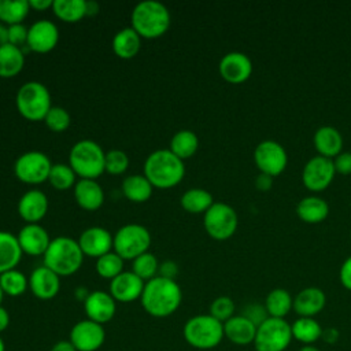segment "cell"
Listing matches in <instances>:
<instances>
[{"label":"cell","instance_id":"cell-12","mask_svg":"<svg viewBox=\"0 0 351 351\" xmlns=\"http://www.w3.org/2000/svg\"><path fill=\"white\" fill-rule=\"evenodd\" d=\"M254 160L261 173L274 177L285 169L288 155L278 141L262 140L254 149Z\"/></svg>","mask_w":351,"mask_h":351},{"label":"cell","instance_id":"cell-34","mask_svg":"<svg viewBox=\"0 0 351 351\" xmlns=\"http://www.w3.org/2000/svg\"><path fill=\"white\" fill-rule=\"evenodd\" d=\"M199 148V138L195 132L189 129H181L176 132L170 140L169 149L180 159H188L195 155Z\"/></svg>","mask_w":351,"mask_h":351},{"label":"cell","instance_id":"cell-14","mask_svg":"<svg viewBox=\"0 0 351 351\" xmlns=\"http://www.w3.org/2000/svg\"><path fill=\"white\" fill-rule=\"evenodd\" d=\"M69 340L77 351H97L104 344L106 332L103 325L86 318L74 324Z\"/></svg>","mask_w":351,"mask_h":351},{"label":"cell","instance_id":"cell-47","mask_svg":"<svg viewBox=\"0 0 351 351\" xmlns=\"http://www.w3.org/2000/svg\"><path fill=\"white\" fill-rule=\"evenodd\" d=\"M333 165H335V170L336 173L340 174H351V152L346 151V152H340L337 156L333 158Z\"/></svg>","mask_w":351,"mask_h":351},{"label":"cell","instance_id":"cell-53","mask_svg":"<svg viewBox=\"0 0 351 351\" xmlns=\"http://www.w3.org/2000/svg\"><path fill=\"white\" fill-rule=\"evenodd\" d=\"M49 351H77L75 347L71 344L70 340H60V341H56Z\"/></svg>","mask_w":351,"mask_h":351},{"label":"cell","instance_id":"cell-8","mask_svg":"<svg viewBox=\"0 0 351 351\" xmlns=\"http://www.w3.org/2000/svg\"><path fill=\"white\" fill-rule=\"evenodd\" d=\"M151 245L149 230L140 223H126L121 226L112 237V251L123 261L136 259L144 252H148Z\"/></svg>","mask_w":351,"mask_h":351},{"label":"cell","instance_id":"cell-27","mask_svg":"<svg viewBox=\"0 0 351 351\" xmlns=\"http://www.w3.org/2000/svg\"><path fill=\"white\" fill-rule=\"evenodd\" d=\"M114 53L121 59L134 58L141 48V37L130 27H123L115 33L111 43Z\"/></svg>","mask_w":351,"mask_h":351},{"label":"cell","instance_id":"cell-42","mask_svg":"<svg viewBox=\"0 0 351 351\" xmlns=\"http://www.w3.org/2000/svg\"><path fill=\"white\" fill-rule=\"evenodd\" d=\"M44 122L49 130L55 133H62L69 129L71 123V117L66 108L59 106H52L51 110L47 112Z\"/></svg>","mask_w":351,"mask_h":351},{"label":"cell","instance_id":"cell-26","mask_svg":"<svg viewBox=\"0 0 351 351\" xmlns=\"http://www.w3.org/2000/svg\"><path fill=\"white\" fill-rule=\"evenodd\" d=\"M313 143L319 155L326 158H335L341 152L343 137L341 133L329 125L319 126L313 136Z\"/></svg>","mask_w":351,"mask_h":351},{"label":"cell","instance_id":"cell-57","mask_svg":"<svg viewBox=\"0 0 351 351\" xmlns=\"http://www.w3.org/2000/svg\"><path fill=\"white\" fill-rule=\"evenodd\" d=\"M7 43V26L0 22V45Z\"/></svg>","mask_w":351,"mask_h":351},{"label":"cell","instance_id":"cell-28","mask_svg":"<svg viewBox=\"0 0 351 351\" xmlns=\"http://www.w3.org/2000/svg\"><path fill=\"white\" fill-rule=\"evenodd\" d=\"M22 254L16 236L10 232L0 230V274L16 269Z\"/></svg>","mask_w":351,"mask_h":351},{"label":"cell","instance_id":"cell-22","mask_svg":"<svg viewBox=\"0 0 351 351\" xmlns=\"http://www.w3.org/2000/svg\"><path fill=\"white\" fill-rule=\"evenodd\" d=\"M23 254L30 256L44 255L51 240L48 232L40 223H26L16 236Z\"/></svg>","mask_w":351,"mask_h":351},{"label":"cell","instance_id":"cell-44","mask_svg":"<svg viewBox=\"0 0 351 351\" xmlns=\"http://www.w3.org/2000/svg\"><path fill=\"white\" fill-rule=\"evenodd\" d=\"M234 302L229 296H218L211 302L208 314L223 324L234 315Z\"/></svg>","mask_w":351,"mask_h":351},{"label":"cell","instance_id":"cell-13","mask_svg":"<svg viewBox=\"0 0 351 351\" xmlns=\"http://www.w3.org/2000/svg\"><path fill=\"white\" fill-rule=\"evenodd\" d=\"M336 174L333 159L322 155L310 158L302 170V181L310 191L319 192L329 186Z\"/></svg>","mask_w":351,"mask_h":351},{"label":"cell","instance_id":"cell-43","mask_svg":"<svg viewBox=\"0 0 351 351\" xmlns=\"http://www.w3.org/2000/svg\"><path fill=\"white\" fill-rule=\"evenodd\" d=\"M104 167L108 174L118 176L126 171L129 167V158L122 149H110L106 152Z\"/></svg>","mask_w":351,"mask_h":351},{"label":"cell","instance_id":"cell-41","mask_svg":"<svg viewBox=\"0 0 351 351\" xmlns=\"http://www.w3.org/2000/svg\"><path fill=\"white\" fill-rule=\"evenodd\" d=\"M159 265L160 263L154 254L144 252L132 261V271L147 282L158 276Z\"/></svg>","mask_w":351,"mask_h":351},{"label":"cell","instance_id":"cell-37","mask_svg":"<svg viewBox=\"0 0 351 351\" xmlns=\"http://www.w3.org/2000/svg\"><path fill=\"white\" fill-rule=\"evenodd\" d=\"M29 11L27 0H0V22L5 26L22 23Z\"/></svg>","mask_w":351,"mask_h":351},{"label":"cell","instance_id":"cell-4","mask_svg":"<svg viewBox=\"0 0 351 351\" xmlns=\"http://www.w3.org/2000/svg\"><path fill=\"white\" fill-rule=\"evenodd\" d=\"M84 256L77 240L69 236H58L51 240L43 255V263L59 277H67L80 270Z\"/></svg>","mask_w":351,"mask_h":351},{"label":"cell","instance_id":"cell-38","mask_svg":"<svg viewBox=\"0 0 351 351\" xmlns=\"http://www.w3.org/2000/svg\"><path fill=\"white\" fill-rule=\"evenodd\" d=\"M0 287L4 295L21 296L29 287V278L21 270L12 269L0 274Z\"/></svg>","mask_w":351,"mask_h":351},{"label":"cell","instance_id":"cell-61","mask_svg":"<svg viewBox=\"0 0 351 351\" xmlns=\"http://www.w3.org/2000/svg\"><path fill=\"white\" fill-rule=\"evenodd\" d=\"M350 237H351V230H350Z\"/></svg>","mask_w":351,"mask_h":351},{"label":"cell","instance_id":"cell-29","mask_svg":"<svg viewBox=\"0 0 351 351\" xmlns=\"http://www.w3.org/2000/svg\"><path fill=\"white\" fill-rule=\"evenodd\" d=\"M298 217L307 223L322 222L329 214V204L318 196H306L296 204Z\"/></svg>","mask_w":351,"mask_h":351},{"label":"cell","instance_id":"cell-7","mask_svg":"<svg viewBox=\"0 0 351 351\" xmlns=\"http://www.w3.org/2000/svg\"><path fill=\"white\" fill-rule=\"evenodd\" d=\"M15 104L19 114L27 121H44L51 110V93L48 88L38 81L22 84L15 96Z\"/></svg>","mask_w":351,"mask_h":351},{"label":"cell","instance_id":"cell-17","mask_svg":"<svg viewBox=\"0 0 351 351\" xmlns=\"http://www.w3.org/2000/svg\"><path fill=\"white\" fill-rule=\"evenodd\" d=\"M112 237L106 228L90 226L82 230L77 241L84 255L97 259L112 250Z\"/></svg>","mask_w":351,"mask_h":351},{"label":"cell","instance_id":"cell-56","mask_svg":"<svg viewBox=\"0 0 351 351\" xmlns=\"http://www.w3.org/2000/svg\"><path fill=\"white\" fill-rule=\"evenodd\" d=\"M89 293H90V292H88V289L84 288V287H78V288L75 289V298H77L78 300H81V302H85V299L89 296Z\"/></svg>","mask_w":351,"mask_h":351},{"label":"cell","instance_id":"cell-21","mask_svg":"<svg viewBox=\"0 0 351 351\" xmlns=\"http://www.w3.org/2000/svg\"><path fill=\"white\" fill-rule=\"evenodd\" d=\"M48 197L40 189L26 191L18 202V214L26 223H38L48 211Z\"/></svg>","mask_w":351,"mask_h":351},{"label":"cell","instance_id":"cell-18","mask_svg":"<svg viewBox=\"0 0 351 351\" xmlns=\"http://www.w3.org/2000/svg\"><path fill=\"white\" fill-rule=\"evenodd\" d=\"M145 281L137 274L130 271H122L110 281V295L115 302L130 303L141 298Z\"/></svg>","mask_w":351,"mask_h":351},{"label":"cell","instance_id":"cell-23","mask_svg":"<svg viewBox=\"0 0 351 351\" xmlns=\"http://www.w3.org/2000/svg\"><path fill=\"white\" fill-rule=\"evenodd\" d=\"M326 304L325 292L318 287H307L298 292L293 298V311L299 317L314 318L318 313L324 310Z\"/></svg>","mask_w":351,"mask_h":351},{"label":"cell","instance_id":"cell-46","mask_svg":"<svg viewBox=\"0 0 351 351\" xmlns=\"http://www.w3.org/2000/svg\"><path fill=\"white\" fill-rule=\"evenodd\" d=\"M244 317H247L251 322H254L256 325V328L266 319L269 318L267 311L265 308V304H259V303H251L248 306H245L243 314Z\"/></svg>","mask_w":351,"mask_h":351},{"label":"cell","instance_id":"cell-6","mask_svg":"<svg viewBox=\"0 0 351 351\" xmlns=\"http://www.w3.org/2000/svg\"><path fill=\"white\" fill-rule=\"evenodd\" d=\"M185 341L197 350H211L219 346L223 335V324L210 314L191 317L182 329Z\"/></svg>","mask_w":351,"mask_h":351},{"label":"cell","instance_id":"cell-49","mask_svg":"<svg viewBox=\"0 0 351 351\" xmlns=\"http://www.w3.org/2000/svg\"><path fill=\"white\" fill-rule=\"evenodd\" d=\"M178 273V266L174 261H165L159 265V271H158V276L160 277H166V278H170V280H174L176 276Z\"/></svg>","mask_w":351,"mask_h":351},{"label":"cell","instance_id":"cell-30","mask_svg":"<svg viewBox=\"0 0 351 351\" xmlns=\"http://www.w3.org/2000/svg\"><path fill=\"white\" fill-rule=\"evenodd\" d=\"M25 53L22 48L12 44L0 45V78H12L22 71Z\"/></svg>","mask_w":351,"mask_h":351},{"label":"cell","instance_id":"cell-10","mask_svg":"<svg viewBox=\"0 0 351 351\" xmlns=\"http://www.w3.org/2000/svg\"><path fill=\"white\" fill-rule=\"evenodd\" d=\"M52 162L49 156L41 151H27L21 154L14 163L16 178L29 185H37L48 181Z\"/></svg>","mask_w":351,"mask_h":351},{"label":"cell","instance_id":"cell-25","mask_svg":"<svg viewBox=\"0 0 351 351\" xmlns=\"http://www.w3.org/2000/svg\"><path fill=\"white\" fill-rule=\"evenodd\" d=\"M225 337L236 346H248L254 343L256 335V325L244 315H233L223 322Z\"/></svg>","mask_w":351,"mask_h":351},{"label":"cell","instance_id":"cell-33","mask_svg":"<svg viewBox=\"0 0 351 351\" xmlns=\"http://www.w3.org/2000/svg\"><path fill=\"white\" fill-rule=\"evenodd\" d=\"M265 308L269 317L285 318L293 308V298L284 288L271 289L265 299Z\"/></svg>","mask_w":351,"mask_h":351},{"label":"cell","instance_id":"cell-60","mask_svg":"<svg viewBox=\"0 0 351 351\" xmlns=\"http://www.w3.org/2000/svg\"><path fill=\"white\" fill-rule=\"evenodd\" d=\"M3 298H4V293H3V289H1V287H0V304H1V302H3Z\"/></svg>","mask_w":351,"mask_h":351},{"label":"cell","instance_id":"cell-45","mask_svg":"<svg viewBox=\"0 0 351 351\" xmlns=\"http://www.w3.org/2000/svg\"><path fill=\"white\" fill-rule=\"evenodd\" d=\"M27 29L23 23L7 26V43L22 48L27 41Z\"/></svg>","mask_w":351,"mask_h":351},{"label":"cell","instance_id":"cell-35","mask_svg":"<svg viewBox=\"0 0 351 351\" xmlns=\"http://www.w3.org/2000/svg\"><path fill=\"white\" fill-rule=\"evenodd\" d=\"M180 203L181 207L191 214H204L213 206L214 199L207 189L191 188L182 193Z\"/></svg>","mask_w":351,"mask_h":351},{"label":"cell","instance_id":"cell-11","mask_svg":"<svg viewBox=\"0 0 351 351\" xmlns=\"http://www.w3.org/2000/svg\"><path fill=\"white\" fill-rule=\"evenodd\" d=\"M237 223L239 219L234 208L223 202H214L203 217L206 232L215 240H226L233 236Z\"/></svg>","mask_w":351,"mask_h":351},{"label":"cell","instance_id":"cell-15","mask_svg":"<svg viewBox=\"0 0 351 351\" xmlns=\"http://www.w3.org/2000/svg\"><path fill=\"white\" fill-rule=\"evenodd\" d=\"M58 41H59V29L49 19L36 21L27 29L26 45L33 52L47 53L56 47Z\"/></svg>","mask_w":351,"mask_h":351},{"label":"cell","instance_id":"cell-32","mask_svg":"<svg viewBox=\"0 0 351 351\" xmlns=\"http://www.w3.org/2000/svg\"><path fill=\"white\" fill-rule=\"evenodd\" d=\"M292 339L298 340L303 346L314 344L321 340L322 326L315 318L311 317H299L291 324Z\"/></svg>","mask_w":351,"mask_h":351},{"label":"cell","instance_id":"cell-19","mask_svg":"<svg viewBox=\"0 0 351 351\" xmlns=\"http://www.w3.org/2000/svg\"><path fill=\"white\" fill-rule=\"evenodd\" d=\"M84 310L88 319L103 325L114 318L117 311V302L110 295V292L93 291L85 299Z\"/></svg>","mask_w":351,"mask_h":351},{"label":"cell","instance_id":"cell-36","mask_svg":"<svg viewBox=\"0 0 351 351\" xmlns=\"http://www.w3.org/2000/svg\"><path fill=\"white\" fill-rule=\"evenodd\" d=\"M52 11L60 21L74 23L86 16V0H55Z\"/></svg>","mask_w":351,"mask_h":351},{"label":"cell","instance_id":"cell-59","mask_svg":"<svg viewBox=\"0 0 351 351\" xmlns=\"http://www.w3.org/2000/svg\"><path fill=\"white\" fill-rule=\"evenodd\" d=\"M0 351H5V343L1 336H0Z\"/></svg>","mask_w":351,"mask_h":351},{"label":"cell","instance_id":"cell-50","mask_svg":"<svg viewBox=\"0 0 351 351\" xmlns=\"http://www.w3.org/2000/svg\"><path fill=\"white\" fill-rule=\"evenodd\" d=\"M340 337V332L336 328H326L322 329V335H321V340L325 341L326 344H336L337 340Z\"/></svg>","mask_w":351,"mask_h":351},{"label":"cell","instance_id":"cell-20","mask_svg":"<svg viewBox=\"0 0 351 351\" xmlns=\"http://www.w3.org/2000/svg\"><path fill=\"white\" fill-rule=\"evenodd\" d=\"M29 288L37 299H53L60 291V277L47 266H38L29 276Z\"/></svg>","mask_w":351,"mask_h":351},{"label":"cell","instance_id":"cell-48","mask_svg":"<svg viewBox=\"0 0 351 351\" xmlns=\"http://www.w3.org/2000/svg\"><path fill=\"white\" fill-rule=\"evenodd\" d=\"M340 282L343 284V287L348 291H351V255L348 258H346V261L341 263L340 266Z\"/></svg>","mask_w":351,"mask_h":351},{"label":"cell","instance_id":"cell-55","mask_svg":"<svg viewBox=\"0 0 351 351\" xmlns=\"http://www.w3.org/2000/svg\"><path fill=\"white\" fill-rule=\"evenodd\" d=\"M99 3L97 1H86V16H93L99 12Z\"/></svg>","mask_w":351,"mask_h":351},{"label":"cell","instance_id":"cell-52","mask_svg":"<svg viewBox=\"0 0 351 351\" xmlns=\"http://www.w3.org/2000/svg\"><path fill=\"white\" fill-rule=\"evenodd\" d=\"M29 1V7L30 10H36V11H45L48 8H52V0H27Z\"/></svg>","mask_w":351,"mask_h":351},{"label":"cell","instance_id":"cell-5","mask_svg":"<svg viewBox=\"0 0 351 351\" xmlns=\"http://www.w3.org/2000/svg\"><path fill=\"white\" fill-rule=\"evenodd\" d=\"M106 152L93 140L84 138L77 141L69 154V165L80 178L96 180L104 171Z\"/></svg>","mask_w":351,"mask_h":351},{"label":"cell","instance_id":"cell-39","mask_svg":"<svg viewBox=\"0 0 351 351\" xmlns=\"http://www.w3.org/2000/svg\"><path fill=\"white\" fill-rule=\"evenodd\" d=\"M75 177L77 174L70 167V165L66 163H55L51 167L48 181L49 184L58 189V191H67L71 186L75 185Z\"/></svg>","mask_w":351,"mask_h":351},{"label":"cell","instance_id":"cell-9","mask_svg":"<svg viewBox=\"0 0 351 351\" xmlns=\"http://www.w3.org/2000/svg\"><path fill=\"white\" fill-rule=\"evenodd\" d=\"M291 324L285 318H266L258 328L254 339L256 351H285L292 341Z\"/></svg>","mask_w":351,"mask_h":351},{"label":"cell","instance_id":"cell-31","mask_svg":"<svg viewBox=\"0 0 351 351\" xmlns=\"http://www.w3.org/2000/svg\"><path fill=\"white\" fill-rule=\"evenodd\" d=\"M152 184L144 174H132L123 178L122 192L125 197L134 203H144L152 195Z\"/></svg>","mask_w":351,"mask_h":351},{"label":"cell","instance_id":"cell-58","mask_svg":"<svg viewBox=\"0 0 351 351\" xmlns=\"http://www.w3.org/2000/svg\"><path fill=\"white\" fill-rule=\"evenodd\" d=\"M298 351H321V350L314 344H306V346H302Z\"/></svg>","mask_w":351,"mask_h":351},{"label":"cell","instance_id":"cell-16","mask_svg":"<svg viewBox=\"0 0 351 351\" xmlns=\"http://www.w3.org/2000/svg\"><path fill=\"white\" fill-rule=\"evenodd\" d=\"M218 70L225 81L230 84H241L250 78L252 73V62L244 52L230 51L221 58Z\"/></svg>","mask_w":351,"mask_h":351},{"label":"cell","instance_id":"cell-24","mask_svg":"<svg viewBox=\"0 0 351 351\" xmlns=\"http://www.w3.org/2000/svg\"><path fill=\"white\" fill-rule=\"evenodd\" d=\"M74 197L77 204L86 211H96L104 203V192L96 180L81 178L74 185Z\"/></svg>","mask_w":351,"mask_h":351},{"label":"cell","instance_id":"cell-54","mask_svg":"<svg viewBox=\"0 0 351 351\" xmlns=\"http://www.w3.org/2000/svg\"><path fill=\"white\" fill-rule=\"evenodd\" d=\"M10 325V314L8 311L0 304V333L4 332Z\"/></svg>","mask_w":351,"mask_h":351},{"label":"cell","instance_id":"cell-2","mask_svg":"<svg viewBox=\"0 0 351 351\" xmlns=\"http://www.w3.org/2000/svg\"><path fill=\"white\" fill-rule=\"evenodd\" d=\"M143 171L154 188L169 189L182 181L185 166L184 160L176 156L169 148H162L147 156Z\"/></svg>","mask_w":351,"mask_h":351},{"label":"cell","instance_id":"cell-40","mask_svg":"<svg viewBox=\"0 0 351 351\" xmlns=\"http://www.w3.org/2000/svg\"><path fill=\"white\" fill-rule=\"evenodd\" d=\"M96 271L101 278L111 281L123 271V259L115 251H110L96 259Z\"/></svg>","mask_w":351,"mask_h":351},{"label":"cell","instance_id":"cell-51","mask_svg":"<svg viewBox=\"0 0 351 351\" xmlns=\"http://www.w3.org/2000/svg\"><path fill=\"white\" fill-rule=\"evenodd\" d=\"M271 182H273V177L269 174H265V173H259L258 177L255 178V186L261 191L270 189Z\"/></svg>","mask_w":351,"mask_h":351},{"label":"cell","instance_id":"cell-3","mask_svg":"<svg viewBox=\"0 0 351 351\" xmlns=\"http://www.w3.org/2000/svg\"><path fill=\"white\" fill-rule=\"evenodd\" d=\"M130 22L141 38H158L169 30L171 16L165 4L155 0H145L133 7Z\"/></svg>","mask_w":351,"mask_h":351},{"label":"cell","instance_id":"cell-1","mask_svg":"<svg viewBox=\"0 0 351 351\" xmlns=\"http://www.w3.org/2000/svg\"><path fill=\"white\" fill-rule=\"evenodd\" d=\"M140 302L145 313L156 318H165L180 307L182 291L176 280L156 276L145 282Z\"/></svg>","mask_w":351,"mask_h":351}]
</instances>
